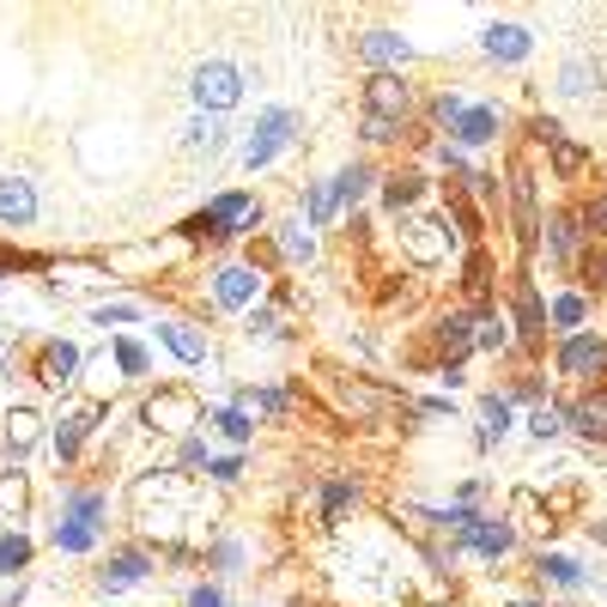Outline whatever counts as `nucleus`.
<instances>
[{
	"instance_id": "obj_30",
	"label": "nucleus",
	"mask_w": 607,
	"mask_h": 607,
	"mask_svg": "<svg viewBox=\"0 0 607 607\" xmlns=\"http://www.w3.org/2000/svg\"><path fill=\"white\" fill-rule=\"evenodd\" d=\"M334 213H341L334 176H329V183H310V188H304V219H310V225H334Z\"/></svg>"
},
{
	"instance_id": "obj_40",
	"label": "nucleus",
	"mask_w": 607,
	"mask_h": 607,
	"mask_svg": "<svg viewBox=\"0 0 607 607\" xmlns=\"http://www.w3.org/2000/svg\"><path fill=\"white\" fill-rule=\"evenodd\" d=\"M353 499H358L353 480H329V486H322V523H334V516H341Z\"/></svg>"
},
{
	"instance_id": "obj_31",
	"label": "nucleus",
	"mask_w": 607,
	"mask_h": 607,
	"mask_svg": "<svg viewBox=\"0 0 607 607\" xmlns=\"http://www.w3.org/2000/svg\"><path fill=\"white\" fill-rule=\"evenodd\" d=\"M37 437H43V420H37L31 408H13V413H7V449H13V456H25Z\"/></svg>"
},
{
	"instance_id": "obj_25",
	"label": "nucleus",
	"mask_w": 607,
	"mask_h": 607,
	"mask_svg": "<svg viewBox=\"0 0 607 607\" xmlns=\"http://www.w3.org/2000/svg\"><path fill=\"white\" fill-rule=\"evenodd\" d=\"M528 49H535V37H528L523 25H486V55L492 61H523Z\"/></svg>"
},
{
	"instance_id": "obj_36",
	"label": "nucleus",
	"mask_w": 607,
	"mask_h": 607,
	"mask_svg": "<svg viewBox=\"0 0 607 607\" xmlns=\"http://www.w3.org/2000/svg\"><path fill=\"white\" fill-rule=\"evenodd\" d=\"M207 425H213V432H219V437H231V444H250V437H255V420H250V413H243V408H219Z\"/></svg>"
},
{
	"instance_id": "obj_29",
	"label": "nucleus",
	"mask_w": 607,
	"mask_h": 607,
	"mask_svg": "<svg viewBox=\"0 0 607 607\" xmlns=\"http://www.w3.org/2000/svg\"><path fill=\"white\" fill-rule=\"evenodd\" d=\"M383 201H389V213L420 207V201H425V176H420V171H396V176L383 183Z\"/></svg>"
},
{
	"instance_id": "obj_47",
	"label": "nucleus",
	"mask_w": 607,
	"mask_h": 607,
	"mask_svg": "<svg viewBox=\"0 0 607 607\" xmlns=\"http://www.w3.org/2000/svg\"><path fill=\"white\" fill-rule=\"evenodd\" d=\"M207 474L219 480V486H231V480L243 474V462H238V456H225V462H207Z\"/></svg>"
},
{
	"instance_id": "obj_42",
	"label": "nucleus",
	"mask_w": 607,
	"mask_h": 607,
	"mask_svg": "<svg viewBox=\"0 0 607 607\" xmlns=\"http://www.w3.org/2000/svg\"><path fill=\"white\" fill-rule=\"evenodd\" d=\"M528 432H535V437L547 444V437L565 432V413H559V408H535V413H528Z\"/></svg>"
},
{
	"instance_id": "obj_51",
	"label": "nucleus",
	"mask_w": 607,
	"mask_h": 607,
	"mask_svg": "<svg viewBox=\"0 0 607 607\" xmlns=\"http://www.w3.org/2000/svg\"><path fill=\"white\" fill-rule=\"evenodd\" d=\"M516 607H528V602H516Z\"/></svg>"
},
{
	"instance_id": "obj_4",
	"label": "nucleus",
	"mask_w": 607,
	"mask_h": 607,
	"mask_svg": "<svg viewBox=\"0 0 607 607\" xmlns=\"http://www.w3.org/2000/svg\"><path fill=\"white\" fill-rule=\"evenodd\" d=\"M188 92H195V110H201V116H225V110L243 98V67H231V61H201L195 80H188Z\"/></svg>"
},
{
	"instance_id": "obj_7",
	"label": "nucleus",
	"mask_w": 607,
	"mask_h": 607,
	"mask_svg": "<svg viewBox=\"0 0 607 607\" xmlns=\"http://www.w3.org/2000/svg\"><path fill=\"white\" fill-rule=\"evenodd\" d=\"M511 219H516V243L535 250V243H541V207H535V171H528V164L511 171Z\"/></svg>"
},
{
	"instance_id": "obj_10",
	"label": "nucleus",
	"mask_w": 607,
	"mask_h": 607,
	"mask_svg": "<svg viewBox=\"0 0 607 607\" xmlns=\"http://www.w3.org/2000/svg\"><path fill=\"white\" fill-rule=\"evenodd\" d=\"M255 298H262V274L250 262H231L213 274V304L219 310H255Z\"/></svg>"
},
{
	"instance_id": "obj_12",
	"label": "nucleus",
	"mask_w": 607,
	"mask_h": 607,
	"mask_svg": "<svg viewBox=\"0 0 607 607\" xmlns=\"http://www.w3.org/2000/svg\"><path fill=\"white\" fill-rule=\"evenodd\" d=\"M146 577H152V553H146V547H122V553L104 559V571H98V589H104V595H122V589H134V583H146Z\"/></svg>"
},
{
	"instance_id": "obj_15",
	"label": "nucleus",
	"mask_w": 607,
	"mask_h": 607,
	"mask_svg": "<svg viewBox=\"0 0 607 607\" xmlns=\"http://www.w3.org/2000/svg\"><path fill=\"white\" fill-rule=\"evenodd\" d=\"M474 317H480V310H449V317L437 322V353H444V370H456L468 353H474Z\"/></svg>"
},
{
	"instance_id": "obj_45",
	"label": "nucleus",
	"mask_w": 607,
	"mask_h": 607,
	"mask_svg": "<svg viewBox=\"0 0 607 607\" xmlns=\"http://www.w3.org/2000/svg\"><path fill=\"white\" fill-rule=\"evenodd\" d=\"M250 334H262V341H274V334H279V317L267 310V304H262V310H250Z\"/></svg>"
},
{
	"instance_id": "obj_11",
	"label": "nucleus",
	"mask_w": 607,
	"mask_h": 607,
	"mask_svg": "<svg viewBox=\"0 0 607 607\" xmlns=\"http://www.w3.org/2000/svg\"><path fill=\"white\" fill-rule=\"evenodd\" d=\"M104 420V401H73V408L61 413V420H55V456H61V462H73V456H80V444L85 437H92V425Z\"/></svg>"
},
{
	"instance_id": "obj_17",
	"label": "nucleus",
	"mask_w": 607,
	"mask_h": 607,
	"mask_svg": "<svg viewBox=\"0 0 607 607\" xmlns=\"http://www.w3.org/2000/svg\"><path fill=\"white\" fill-rule=\"evenodd\" d=\"M565 425L577 437H589V444H607V389H589V396H577L565 408Z\"/></svg>"
},
{
	"instance_id": "obj_44",
	"label": "nucleus",
	"mask_w": 607,
	"mask_h": 607,
	"mask_svg": "<svg viewBox=\"0 0 607 607\" xmlns=\"http://www.w3.org/2000/svg\"><path fill=\"white\" fill-rule=\"evenodd\" d=\"M92 317H98V329H110V322H134L140 310H134V304H98Z\"/></svg>"
},
{
	"instance_id": "obj_33",
	"label": "nucleus",
	"mask_w": 607,
	"mask_h": 607,
	"mask_svg": "<svg viewBox=\"0 0 607 607\" xmlns=\"http://www.w3.org/2000/svg\"><path fill=\"white\" fill-rule=\"evenodd\" d=\"M334 195H341V207H358V201L370 195V164H346V171H334Z\"/></svg>"
},
{
	"instance_id": "obj_9",
	"label": "nucleus",
	"mask_w": 607,
	"mask_h": 607,
	"mask_svg": "<svg viewBox=\"0 0 607 607\" xmlns=\"http://www.w3.org/2000/svg\"><path fill=\"white\" fill-rule=\"evenodd\" d=\"M31 377H37L43 389H73V377H80V346L73 341H43L37 358H31Z\"/></svg>"
},
{
	"instance_id": "obj_32",
	"label": "nucleus",
	"mask_w": 607,
	"mask_h": 607,
	"mask_svg": "<svg viewBox=\"0 0 607 607\" xmlns=\"http://www.w3.org/2000/svg\"><path fill=\"white\" fill-rule=\"evenodd\" d=\"M238 408H243V413H267V420H286V413H291V396H286V389H243Z\"/></svg>"
},
{
	"instance_id": "obj_3",
	"label": "nucleus",
	"mask_w": 607,
	"mask_h": 607,
	"mask_svg": "<svg viewBox=\"0 0 607 607\" xmlns=\"http://www.w3.org/2000/svg\"><path fill=\"white\" fill-rule=\"evenodd\" d=\"M291 134H298V110H286V104L262 110V116H255V128H250V140H243V164H250V171L274 164L279 152L291 146Z\"/></svg>"
},
{
	"instance_id": "obj_50",
	"label": "nucleus",
	"mask_w": 607,
	"mask_h": 607,
	"mask_svg": "<svg viewBox=\"0 0 607 607\" xmlns=\"http://www.w3.org/2000/svg\"><path fill=\"white\" fill-rule=\"evenodd\" d=\"M589 279H595V286H607V255H589Z\"/></svg>"
},
{
	"instance_id": "obj_2",
	"label": "nucleus",
	"mask_w": 607,
	"mask_h": 607,
	"mask_svg": "<svg viewBox=\"0 0 607 607\" xmlns=\"http://www.w3.org/2000/svg\"><path fill=\"white\" fill-rule=\"evenodd\" d=\"M146 425L164 437H195L207 425V408H201V396L188 383H159L146 396Z\"/></svg>"
},
{
	"instance_id": "obj_18",
	"label": "nucleus",
	"mask_w": 607,
	"mask_h": 607,
	"mask_svg": "<svg viewBox=\"0 0 607 607\" xmlns=\"http://www.w3.org/2000/svg\"><path fill=\"white\" fill-rule=\"evenodd\" d=\"M499 128H504V116L492 104H468L462 116L449 122V134H456V146H492L499 140Z\"/></svg>"
},
{
	"instance_id": "obj_28",
	"label": "nucleus",
	"mask_w": 607,
	"mask_h": 607,
	"mask_svg": "<svg viewBox=\"0 0 607 607\" xmlns=\"http://www.w3.org/2000/svg\"><path fill=\"white\" fill-rule=\"evenodd\" d=\"M595 85H602V67H595L589 55H571V61L559 67V92L565 98H589Z\"/></svg>"
},
{
	"instance_id": "obj_6",
	"label": "nucleus",
	"mask_w": 607,
	"mask_h": 607,
	"mask_svg": "<svg viewBox=\"0 0 607 607\" xmlns=\"http://www.w3.org/2000/svg\"><path fill=\"white\" fill-rule=\"evenodd\" d=\"M365 116L408 122L413 116V85L401 80V73H370V80H365Z\"/></svg>"
},
{
	"instance_id": "obj_22",
	"label": "nucleus",
	"mask_w": 607,
	"mask_h": 607,
	"mask_svg": "<svg viewBox=\"0 0 607 607\" xmlns=\"http://www.w3.org/2000/svg\"><path fill=\"white\" fill-rule=\"evenodd\" d=\"M159 341L171 346V353L183 358V365H207V334H201L195 322H164Z\"/></svg>"
},
{
	"instance_id": "obj_43",
	"label": "nucleus",
	"mask_w": 607,
	"mask_h": 607,
	"mask_svg": "<svg viewBox=\"0 0 607 607\" xmlns=\"http://www.w3.org/2000/svg\"><path fill=\"white\" fill-rule=\"evenodd\" d=\"M358 128H365V140H370V146H389V140H401V122H377V116H365Z\"/></svg>"
},
{
	"instance_id": "obj_8",
	"label": "nucleus",
	"mask_w": 607,
	"mask_h": 607,
	"mask_svg": "<svg viewBox=\"0 0 607 607\" xmlns=\"http://www.w3.org/2000/svg\"><path fill=\"white\" fill-rule=\"evenodd\" d=\"M511 304H516V317H511L516 341L541 346L547 341V304H541V291H535V279H528V274L511 279Z\"/></svg>"
},
{
	"instance_id": "obj_49",
	"label": "nucleus",
	"mask_w": 607,
	"mask_h": 607,
	"mask_svg": "<svg viewBox=\"0 0 607 607\" xmlns=\"http://www.w3.org/2000/svg\"><path fill=\"white\" fill-rule=\"evenodd\" d=\"M183 468H207V444L201 437H183Z\"/></svg>"
},
{
	"instance_id": "obj_26",
	"label": "nucleus",
	"mask_w": 607,
	"mask_h": 607,
	"mask_svg": "<svg viewBox=\"0 0 607 607\" xmlns=\"http://www.w3.org/2000/svg\"><path fill=\"white\" fill-rule=\"evenodd\" d=\"M547 322H553L559 334H583V322H589V298H583V291H559V298L547 304Z\"/></svg>"
},
{
	"instance_id": "obj_39",
	"label": "nucleus",
	"mask_w": 607,
	"mask_h": 607,
	"mask_svg": "<svg viewBox=\"0 0 607 607\" xmlns=\"http://www.w3.org/2000/svg\"><path fill=\"white\" fill-rule=\"evenodd\" d=\"M31 565V541L25 535H0V577H19Z\"/></svg>"
},
{
	"instance_id": "obj_14",
	"label": "nucleus",
	"mask_w": 607,
	"mask_h": 607,
	"mask_svg": "<svg viewBox=\"0 0 607 607\" xmlns=\"http://www.w3.org/2000/svg\"><path fill=\"white\" fill-rule=\"evenodd\" d=\"M329 396H334V408H341L346 420H377V413L389 408V396H383V389L358 383V377H329Z\"/></svg>"
},
{
	"instance_id": "obj_13",
	"label": "nucleus",
	"mask_w": 607,
	"mask_h": 607,
	"mask_svg": "<svg viewBox=\"0 0 607 607\" xmlns=\"http://www.w3.org/2000/svg\"><path fill=\"white\" fill-rule=\"evenodd\" d=\"M462 547L480 559H504L516 547V523L511 516H474V523L462 528Z\"/></svg>"
},
{
	"instance_id": "obj_34",
	"label": "nucleus",
	"mask_w": 607,
	"mask_h": 607,
	"mask_svg": "<svg viewBox=\"0 0 607 607\" xmlns=\"http://www.w3.org/2000/svg\"><path fill=\"white\" fill-rule=\"evenodd\" d=\"M541 577L553 583V589H583V565L565 553H541Z\"/></svg>"
},
{
	"instance_id": "obj_35",
	"label": "nucleus",
	"mask_w": 607,
	"mask_h": 607,
	"mask_svg": "<svg viewBox=\"0 0 607 607\" xmlns=\"http://www.w3.org/2000/svg\"><path fill=\"white\" fill-rule=\"evenodd\" d=\"M480 420H486V425H480V444H499V437L511 432V401L486 396V401H480Z\"/></svg>"
},
{
	"instance_id": "obj_46",
	"label": "nucleus",
	"mask_w": 607,
	"mask_h": 607,
	"mask_svg": "<svg viewBox=\"0 0 607 607\" xmlns=\"http://www.w3.org/2000/svg\"><path fill=\"white\" fill-rule=\"evenodd\" d=\"M213 565H219V571H238V565H243V547H238V541H219V547H213Z\"/></svg>"
},
{
	"instance_id": "obj_41",
	"label": "nucleus",
	"mask_w": 607,
	"mask_h": 607,
	"mask_svg": "<svg viewBox=\"0 0 607 607\" xmlns=\"http://www.w3.org/2000/svg\"><path fill=\"white\" fill-rule=\"evenodd\" d=\"M110 353H116V370H122V377H146V346H134V341H110Z\"/></svg>"
},
{
	"instance_id": "obj_37",
	"label": "nucleus",
	"mask_w": 607,
	"mask_h": 607,
	"mask_svg": "<svg viewBox=\"0 0 607 607\" xmlns=\"http://www.w3.org/2000/svg\"><path fill=\"white\" fill-rule=\"evenodd\" d=\"M279 255L286 262H317V238L304 225H279Z\"/></svg>"
},
{
	"instance_id": "obj_20",
	"label": "nucleus",
	"mask_w": 607,
	"mask_h": 607,
	"mask_svg": "<svg viewBox=\"0 0 607 607\" xmlns=\"http://www.w3.org/2000/svg\"><path fill=\"white\" fill-rule=\"evenodd\" d=\"M547 159H553V176H559V183H577V176L589 171V146L571 140V134H553V140H547Z\"/></svg>"
},
{
	"instance_id": "obj_48",
	"label": "nucleus",
	"mask_w": 607,
	"mask_h": 607,
	"mask_svg": "<svg viewBox=\"0 0 607 607\" xmlns=\"http://www.w3.org/2000/svg\"><path fill=\"white\" fill-rule=\"evenodd\" d=\"M188 607H225V589H213V583H201V589H188Z\"/></svg>"
},
{
	"instance_id": "obj_21",
	"label": "nucleus",
	"mask_w": 607,
	"mask_h": 607,
	"mask_svg": "<svg viewBox=\"0 0 607 607\" xmlns=\"http://www.w3.org/2000/svg\"><path fill=\"white\" fill-rule=\"evenodd\" d=\"M437 231H444L437 219H408V225H401L413 262H437V255H449V243H456V238H437Z\"/></svg>"
},
{
	"instance_id": "obj_19",
	"label": "nucleus",
	"mask_w": 607,
	"mask_h": 607,
	"mask_svg": "<svg viewBox=\"0 0 607 607\" xmlns=\"http://www.w3.org/2000/svg\"><path fill=\"white\" fill-rule=\"evenodd\" d=\"M37 219V188L25 176H0V225H31Z\"/></svg>"
},
{
	"instance_id": "obj_24",
	"label": "nucleus",
	"mask_w": 607,
	"mask_h": 607,
	"mask_svg": "<svg viewBox=\"0 0 607 607\" xmlns=\"http://www.w3.org/2000/svg\"><path fill=\"white\" fill-rule=\"evenodd\" d=\"M541 231H547V250H553V262H571V255L583 250V225H577V213H559V219H547Z\"/></svg>"
},
{
	"instance_id": "obj_27",
	"label": "nucleus",
	"mask_w": 607,
	"mask_h": 607,
	"mask_svg": "<svg viewBox=\"0 0 607 607\" xmlns=\"http://www.w3.org/2000/svg\"><path fill=\"white\" fill-rule=\"evenodd\" d=\"M516 334H511V317L504 310H480L474 317V353H504Z\"/></svg>"
},
{
	"instance_id": "obj_23",
	"label": "nucleus",
	"mask_w": 607,
	"mask_h": 607,
	"mask_svg": "<svg viewBox=\"0 0 607 607\" xmlns=\"http://www.w3.org/2000/svg\"><path fill=\"white\" fill-rule=\"evenodd\" d=\"M183 152H195V159H219L225 152V128H219V116H195L183 128Z\"/></svg>"
},
{
	"instance_id": "obj_38",
	"label": "nucleus",
	"mask_w": 607,
	"mask_h": 607,
	"mask_svg": "<svg viewBox=\"0 0 607 607\" xmlns=\"http://www.w3.org/2000/svg\"><path fill=\"white\" fill-rule=\"evenodd\" d=\"M25 504H31V480L0 474V516H25Z\"/></svg>"
},
{
	"instance_id": "obj_1",
	"label": "nucleus",
	"mask_w": 607,
	"mask_h": 607,
	"mask_svg": "<svg viewBox=\"0 0 607 607\" xmlns=\"http://www.w3.org/2000/svg\"><path fill=\"white\" fill-rule=\"evenodd\" d=\"M255 225H262V201L243 195V188H231V195H213L207 207H201L195 219L183 225V231H188V238L225 243V238H243V231H255Z\"/></svg>"
},
{
	"instance_id": "obj_16",
	"label": "nucleus",
	"mask_w": 607,
	"mask_h": 607,
	"mask_svg": "<svg viewBox=\"0 0 607 607\" xmlns=\"http://www.w3.org/2000/svg\"><path fill=\"white\" fill-rule=\"evenodd\" d=\"M358 55H365L377 73H396V67L413 61V43L401 37V31H365V37H358Z\"/></svg>"
},
{
	"instance_id": "obj_5",
	"label": "nucleus",
	"mask_w": 607,
	"mask_h": 607,
	"mask_svg": "<svg viewBox=\"0 0 607 607\" xmlns=\"http://www.w3.org/2000/svg\"><path fill=\"white\" fill-rule=\"evenodd\" d=\"M553 365H559V377H571V383H595V377H607V341L602 334H565Z\"/></svg>"
}]
</instances>
